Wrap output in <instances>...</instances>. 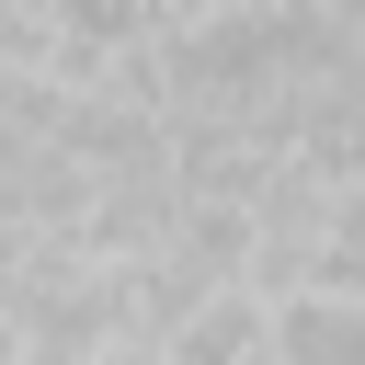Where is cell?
<instances>
[{
    "label": "cell",
    "instance_id": "cell-1",
    "mask_svg": "<svg viewBox=\"0 0 365 365\" xmlns=\"http://www.w3.org/2000/svg\"><path fill=\"white\" fill-rule=\"evenodd\" d=\"M171 365H217V354H274V285L262 274H217L182 319H171V342H160Z\"/></svg>",
    "mask_w": 365,
    "mask_h": 365
},
{
    "label": "cell",
    "instance_id": "cell-2",
    "mask_svg": "<svg viewBox=\"0 0 365 365\" xmlns=\"http://www.w3.org/2000/svg\"><path fill=\"white\" fill-rule=\"evenodd\" d=\"M274 354L285 365H319V354H354L365 365V285H331V274L285 285L274 297Z\"/></svg>",
    "mask_w": 365,
    "mask_h": 365
}]
</instances>
